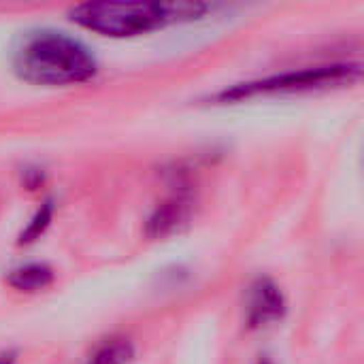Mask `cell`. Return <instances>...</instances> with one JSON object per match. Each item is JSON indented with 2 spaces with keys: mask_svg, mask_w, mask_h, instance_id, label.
<instances>
[{
  "mask_svg": "<svg viewBox=\"0 0 364 364\" xmlns=\"http://www.w3.org/2000/svg\"><path fill=\"white\" fill-rule=\"evenodd\" d=\"M15 75L34 85H73L92 79L98 70L96 55L79 38L51 28L21 32L13 45Z\"/></svg>",
  "mask_w": 364,
  "mask_h": 364,
  "instance_id": "1",
  "label": "cell"
},
{
  "mask_svg": "<svg viewBox=\"0 0 364 364\" xmlns=\"http://www.w3.org/2000/svg\"><path fill=\"white\" fill-rule=\"evenodd\" d=\"M207 9L200 2H83L68 15L75 23L105 36H134L173 21L196 19Z\"/></svg>",
  "mask_w": 364,
  "mask_h": 364,
  "instance_id": "2",
  "label": "cell"
},
{
  "mask_svg": "<svg viewBox=\"0 0 364 364\" xmlns=\"http://www.w3.org/2000/svg\"><path fill=\"white\" fill-rule=\"evenodd\" d=\"M360 77V64H324V66H309L299 70H288L282 75H271L264 79L237 83L230 90L220 92L215 98L220 102H235L243 98L254 96H267V94H292V92H309L320 87H333L352 83Z\"/></svg>",
  "mask_w": 364,
  "mask_h": 364,
  "instance_id": "3",
  "label": "cell"
},
{
  "mask_svg": "<svg viewBox=\"0 0 364 364\" xmlns=\"http://www.w3.org/2000/svg\"><path fill=\"white\" fill-rule=\"evenodd\" d=\"M286 314V299L279 286L269 277H258L247 288V324L252 328L269 326Z\"/></svg>",
  "mask_w": 364,
  "mask_h": 364,
  "instance_id": "4",
  "label": "cell"
},
{
  "mask_svg": "<svg viewBox=\"0 0 364 364\" xmlns=\"http://www.w3.org/2000/svg\"><path fill=\"white\" fill-rule=\"evenodd\" d=\"M192 215V200L183 196H175L164 200L162 205L156 207V211L147 220V237L151 239H164L177 230H181Z\"/></svg>",
  "mask_w": 364,
  "mask_h": 364,
  "instance_id": "5",
  "label": "cell"
},
{
  "mask_svg": "<svg viewBox=\"0 0 364 364\" xmlns=\"http://www.w3.org/2000/svg\"><path fill=\"white\" fill-rule=\"evenodd\" d=\"M55 279V273L45 262H26L9 271L6 284L19 292H41L47 286H51Z\"/></svg>",
  "mask_w": 364,
  "mask_h": 364,
  "instance_id": "6",
  "label": "cell"
},
{
  "mask_svg": "<svg viewBox=\"0 0 364 364\" xmlns=\"http://www.w3.org/2000/svg\"><path fill=\"white\" fill-rule=\"evenodd\" d=\"M132 356H134L132 343L124 337H113L96 348L87 364H130Z\"/></svg>",
  "mask_w": 364,
  "mask_h": 364,
  "instance_id": "7",
  "label": "cell"
},
{
  "mask_svg": "<svg viewBox=\"0 0 364 364\" xmlns=\"http://www.w3.org/2000/svg\"><path fill=\"white\" fill-rule=\"evenodd\" d=\"M51 218H53V203L51 200H45L38 211L32 215V220L26 224V228L21 230L19 235V245H28V243H34L36 239H41V235L49 228L51 224Z\"/></svg>",
  "mask_w": 364,
  "mask_h": 364,
  "instance_id": "8",
  "label": "cell"
},
{
  "mask_svg": "<svg viewBox=\"0 0 364 364\" xmlns=\"http://www.w3.org/2000/svg\"><path fill=\"white\" fill-rule=\"evenodd\" d=\"M17 360V354L15 352H4L0 354V364H15Z\"/></svg>",
  "mask_w": 364,
  "mask_h": 364,
  "instance_id": "9",
  "label": "cell"
},
{
  "mask_svg": "<svg viewBox=\"0 0 364 364\" xmlns=\"http://www.w3.org/2000/svg\"><path fill=\"white\" fill-rule=\"evenodd\" d=\"M260 364H271V363H269V360H264V363H260Z\"/></svg>",
  "mask_w": 364,
  "mask_h": 364,
  "instance_id": "10",
  "label": "cell"
}]
</instances>
